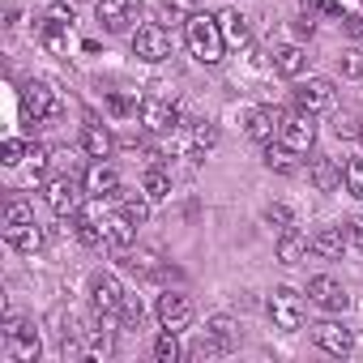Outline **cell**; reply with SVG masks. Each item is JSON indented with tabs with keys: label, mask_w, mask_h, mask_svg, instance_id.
I'll use <instances>...</instances> for the list:
<instances>
[{
	"label": "cell",
	"mask_w": 363,
	"mask_h": 363,
	"mask_svg": "<svg viewBox=\"0 0 363 363\" xmlns=\"http://www.w3.org/2000/svg\"><path fill=\"white\" fill-rule=\"evenodd\" d=\"M350 240H354V248L363 252V218H354V223H350Z\"/></svg>",
	"instance_id": "obj_47"
},
{
	"label": "cell",
	"mask_w": 363,
	"mask_h": 363,
	"mask_svg": "<svg viewBox=\"0 0 363 363\" xmlns=\"http://www.w3.org/2000/svg\"><path fill=\"white\" fill-rule=\"evenodd\" d=\"M73 235H77V240H82L86 248H99V244H107V235H103V227H99V223H94V218H90L86 210H82V214L73 218Z\"/></svg>",
	"instance_id": "obj_29"
},
{
	"label": "cell",
	"mask_w": 363,
	"mask_h": 363,
	"mask_svg": "<svg viewBox=\"0 0 363 363\" xmlns=\"http://www.w3.org/2000/svg\"><path fill=\"white\" fill-rule=\"evenodd\" d=\"M133 56L145 60V65L167 60V56H171V35H167V26H158V22L137 26V35H133Z\"/></svg>",
	"instance_id": "obj_6"
},
{
	"label": "cell",
	"mask_w": 363,
	"mask_h": 363,
	"mask_svg": "<svg viewBox=\"0 0 363 363\" xmlns=\"http://www.w3.org/2000/svg\"><path fill=\"white\" fill-rule=\"evenodd\" d=\"M179 354H184V350H179V333L175 329H162L154 337V359L158 363H179Z\"/></svg>",
	"instance_id": "obj_30"
},
{
	"label": "cell",
	"mask_w": 363,
	"mask_h": 363,
	"mask_svg": "<svg viewBox=\"0 0 363 363\" xmlns=\"http://www.w3.org/2000/svg\"><path fill=\"white\" fill-rule=\"evenodd\" d=\"M65 111V103H60V94L48 86V82H30L26 90H22V116L26 120H56Z\"/></svg>",
	"instance_id": "obj_5"
},
{
	"label": "cell",
	"mask_w": 363,
	"mask_h": 363,
	"mask_svg": "<svg viewBox=\"0 0 363 363\" xmlns=\"http://www.w3.org/2000/svg\"><path fill=\"white\" fill-rule=\"evenodd\" d=\"M26 154H30V145H26L22 137H9V141H5V150H0V162H5V167H18Z\"/></svg>",
	"instance_id": "obj_37"
},
{
	"label": "cell",
	"mask_w": 363,
	"mask_h": 363,
	"mask_svg": "<svg viewBox=\"0 0 363 363\" xmlns=\"http://www.w3.org/2000/svg\"><path fill=\"white\" fill-rule=\"evenodd\" d=\"M282 124V111L278 107H248L244 111V133L252 137V141H274V128Z\"/></svg>",
	"instance_id": "obj_15"
},
{
	"label": "cell",
	"mask_w": 363,
	"mask_h": 363,
	"mask_svg": "<svg viewBox=\"0 0 363 363\" xmlns=\"http://www.w3.org/2000/svg\"><path fill=\"white\" fill-rule=\"evenodd\" d=\"M82 184H86V197H94V201L116 197V193H120V171H116L107 158H94V162L86 167V175H82Z\"/></svg>",
	"instance_id": "obj_12"
},
{
	"label": "cell",
	"mask_w": 363,
	"mask_h": 363,
	"mask_svg": "<svg viewBox=\"0 0 363 363\" xmlns=\"http://www.w3.org/2000/svg\"><path fill=\"white\" fill-rule=\"evenodd\" d=\"M278 141H286L295 154H308L312 150V141H316V120H312V111H291V116H282V124H278Z\"/></svg>",
	"instance_id": "obj_8"
},
{
	"label": "cell",
	"mask_w": 363,
	"mask_h": 363,
	"mask_svg": "<svg viewBox=\"0 0 363 363\" xmlns=\"http://www.w3.org/2000/svg\"><path fill=\"white\" fill-rule=\"evenodd\" d=\"M342 184H346V193H350L354 201H363V158H350V162L342 167Z\"/></svg>",
	"instance_id": "obj_32"
},
{
	"label": "cell",
	"mask_w": 363,
	"mask_h": 363,
	"mask_svg": "<svg viewBox=\"0 0 363 363\" xmlns=\"http://www.w3.org/2000/svg\"><path fill=\"white\" fill-rule=\"evenodd\" d=\"M312 342H316L325 354H337V359H346V354L354 350V333H350L342 320H333V316H325V320L312 325Z\"/></svg>",
	"instance_id": "obj_10"
},
{
	"label": "cell",
	"mask_w": 363,
	"mask_h": 363,
	"mask_svg": "<svg viewBox=\"0 0 363 363\" xmlns=\"http://www.w3.org/2000/svg\"><path fill=\"white\" fill-rule=\"evenodd\" d=\"M82 150H86L90 158H111V150H116L111 128H107V124H99V120H90V124L82 128Z\"/></svg>",
	"instance_id": "obj_18"
},
{
	"label": "cell",
	"mask_w": 363,
	"mask_h": 363,
	"mask_svg": "<svg viewBox=\"0 0 363 363\" xmlns=\"http://www.w3.org/2000/svg\"><path fill=\"white\" fill-rule=\"evenodd\" d=\"M206 329H210V333H218V337H223V342H231V346H235V337H240V333H235L240 325H235L231 316H210V320H206Z\"/></svg>",
	"instance_id": "obj_39"
},
{
	"label": "cell",
	"mask_w": 363,
	"mask_h": 363,
	"mask_svg": "<svg viewBox=\"0 0 363 363\" xmlns=\"http://www.w3.org/2000/svg\"><path fill=\"white\" fill-rule=\"evenodd\" d=\"M48 18H52V22H60V26H73V5H56V0H52Z\"/></svg>",
	"instance_id": "obj_42"
},
{
	"label": "cell",
	"mask_w": 363,
	"mask_h": 363,
	"mask_svg": "<svg viewBox=\"0 0 363 363\" xmlns=\"http://www.w3.org/2000/svg\"><path fill=\"white\" fill-rule=\"evenodd\" d=\"M116 201H120V214L133 223V227H145V218H150V197L145 193H116Z\"/></svg>",
	"instance_id": "obj_23"
},
{
	"label": "cell",
	"mask_w": 363,
	"mask_h": 363,
	"mask_svg": "<svg viewBox=\"0 0 363 363\" xmlns=\"http://www.w3.org/2000/svg\"><path fill=\"white\" fill-rule=\"evenodd\" d=\"M342 73H346V77H359V73H363L359 52H342Z\"/></svg>",
	"instance_id": "obj_43"
},
{
	"label": "cell",
	"mask_w": 363,
	"mask_h": 363,
	"mask_svg": "<svg viewBox=\"0 0 363 363\" xmlns=\"http://www.w3.org/2000/svg\"><path fill=\"white\" fill-rule=\"evenodd\" d=\"M120 320H124V329H137V325H141V303H137V299H124Z\"/></svg>",
	"instance_id": "obj_41"
},
{
	"label": "cell",
	"mask_w": 363,
	"mask_h": 363,
	"mask_svg": "<svg viewBox=\"0 0 363 363\" xmlns=\"http://www.w3.org/2000/svg\"><path fill=\"white\" fill-rule=\"evenodd\" d=\"M308 252H312V248H308V240H303L295 227L282 231V240H278V261H282V265H299Z\"/></svg>",
	"instance_id": "obj_26"
},
{
	"label": "cell",
	"mask_w": 363,
	"mask_h": 363,
	"mask_svg": "<svg viewBox=\"0 0 363 363\" xmlns=\"http://www.w3.org/2000/svg\"><path fill=\"white\" fill-rule=\"evenodd\" d=\"M124 286L116 282V274H94L90 278V308L99 312V320H116L124 312Z\"/></svg>",
	"instance_id": "obj_4"
},
{
	"label": "cell",
	"mask_w": 363,
	"mask_h": 363,
	"mask_svg": "<svg viewBox=\"0 0 363 363\" xmlns=\"http://www.w3.org/2000/svg\"><path fill=\"white\" fill-rule=\"evenodd\" d=\"M103 235H107V248L128 252V248H133V240H137V227H133L124 214H116V218H107V223H103Z\"/></svg>",
	"instance_id": "obj_21"
},
{
	"label": "cell",
	"mask_w": 363,
	"mask_h": 363,
	"mask_svg": "<svg viewBox=\"0 0 363 363\" xmlns=\"http://www.w3.org/2000/svg\"><path fill=\"white\" fill-rule=\"evenodd\" d=\"M162 13H167L171 22H189L197 9H193V0H162Z\"/></svg>",
	"instance_id": "obj_40"
},
{
	"label": "cell",
	"mask_w": 363,
	"mask_h": 363,
	"mask_svg": "<svg viewBox=\"0 0 363 363\" xmlns=\"http://www.w3.org/2000/svg\"><path fill=\"white\" fill-rule=\"evenodd\" d=\"M342 30H346L350 39H363V18H359V13H346V18H342Z\"/></svg>",
	"instance_id": "obj_45"
},
{
	"label": "cell",
	"mask_w": 363,
	"mask_h": 363,
	"mask_svg": "<svg viewBox=\"0 0 363 363\" xmlns=\"http://www.w3.org/2000/svg\"><path fill=\"white\" fill-rule=\"evenodd\" d=\"M333 137H337V141H354V137H363V120H359L354 111H337V116H333Z\"/></svg>",
	"instance_id": "obj_31"
},
{
	"label": "cell",
	"mask_w": 363,
	"mask_h": 363,
	"mask_svg": "<svg viewBox=\"0 0 363 363\" xmlns=\"http://www.w3.org/2000/svg\"><path fill=\"white\" fill-rule=\"evenodd\" d=\"M193 145H197V150H210V145H218V128H214L210 120H197V124H193Z\"/></svg>",
	"instance_id": "obj_38"
},
{
	"label": "cell",
	"mask_w": 363,
	"mask_h": 363,
	"mask_svg": "<svg viewBox=\"0 0 363 363\" xmlns=\"http://www.w3.org/2000/svg\"><path fill=\"white\" fill-rule=\"evenodd\" d=\"M269 316H274V325H278L282 333L303 329V295L291 291V286H278V291L269 295Z\"/></svg>",
	"instance_id": "obj_7"
},
{
	"label": "cell",
	"mask_w": 363,
	"mask_h": 363,
	"mask_svg": "<svg viewBox=\"0 0 363 363\" xmlns=\"http://www.w3.org/2000/svg\"><path fill=\"white\" fill-rule=\"evenodd\" d=\"M94 13H99V22H103L107 35H124L141 18V0H99Z\"/></svg>",
	"instance_id": "obj_11"
},
{
	"label": "cell",
	"mask_w": 363,
	"mask_h": 363,
	"mask_svg": "<svg viewBox=\"0 0 363 363\" xmlns=\"http://www.w3.org/2000/svg\"><path fill=\"white\" fill-rule=\"evenodd\" d=\"M265 223H269V227H278V231H291V227H295V214H291V206L274 201V206L265 210Z\"/></svg>",
	"instance_id": "obj_36"
},
{
	"label": "cell",
	"mask_w": 363,
	"mask_h": 363,
	"mask_svg": "<svg viewBox=\"0 0 363 363\" xmlns=\"http://www.w3.org/2000/svg\"><path fill=\"white\" fill-rule=\"evenodd\" d=\"M39 43H43L48 52L65 56V52H69V26H60V22H52V18H43V26H39Z\"/></svg>",
	"instance_id": "obj_28"
},
{
	"label": "cell",
	"mask_w": 363,
	"mask_h": 363,
	"mask_svg": "<svg viewBox=\"0 0 363 363\" xmlns=\"http://www.w3.org/2000/svg\"><path fill=\"white\" fill-rule=\"evenodd\" d=\"M184 39H189V52H193L201 65H218L223 52H227L223 26H218V18H210V13H193V18L184 22Z\"/></svg>",
	"instance_id": "obj_1"
},
{
	"label": "cell",
	"mask_w": 363,
	"mask_h": 363,
	"mask_svg": "<svg viewBox=\"0 0 363 363\" xmlns=\"http://www.w3.org/2000/svg\"><path fill=\"white\" fill-rule=\"evenodd\" d=\"M308 248H312L316 257H325V261H337V257L346 252V231H342V227H320V231L308 240Z\"/></svg>",
	"instance_id": "obj_20"
},
{
	"label": "cell",
	"mask_w": 363,
	"mask_h": 363,
	"mask_svg": "<svg viewBox=\"0 0 363 363\" xmlns=\"http://www.w3.org/2000/svg\"><path fill=\"white\" fill-rule=\"evenodd\" d=\"M107 354H111V333L107 329H94L86 337V359H107Z\"/></svg>",
	"instance_id": "obj_33"
},
{
	"label": "cell",
	"mask_w": 363,
	"mask_h": 363,
	"mask_svg": "<svg viewBox=\"0 0 363 363\" xmlns=\"http://www.w3.org/2000/svg\"><path fill=\"white\" fill-rule=\"evenodd\" d=\"M308 179H312L316 193H333V189H342V167H337L333 158L316 154V158L308 162Z\"/></svg>",
	"instance_id": "obj_17"
},
{
	"label": "cell",
	"mask_w": 363,
	"mask_h": 363,
	"mask_svg": "<svg viewBox=\"0 0 363 363\" xmlns=\"http://www.w3.org/2000/svg\"><path fill=\"white\" fill-rule=\"evenodd\" d=\"M43 201L60 214V218H77L82 214V201H86V184L73 175H56L43 184Z\"/></svg>",
	"instance_id": "obj_2"
},
{
	"label": "cell",
	"mask_w": 363,
	"mask_h": 363,
	"mask_svg": "<svg viewBox=\"0 0 363 363\" xmlns=\"http://www.w3.org/2000/svg\"><path fill=\"white\" fill-rule=\"evenodd\" d=\"M5 240H9L18 252H39V248H43V227H39V223H26V227H5Z\"/></svg>",
	"instance_id": "obj_24"
},
{
	"label": "cell",
	"mask_w": 363,
	"mask_h": 363,
	"mask_svg": "<svg viewBox=\"0 0 363 363\" xmlns=\"http://www.w3.org/2000/svg\"><path fill=\"white\" fill-rule=\"evenodd\" d=\"M299 5H303V13H312V9H325V13H342V9L333 5V0H299Z\"/></svg>",
	"instance_id": "obj_46"
},
{
	"label": "cell",
	"mask_w": 363,
	"mask_h": 363,
	"mask_svg": "<svg viewBox=\"0 0 363 363\" xmlns=\"http://www.w3.org/2000/svg\"><path fill=\"white\" fill-rule=\"evenodd\" d=\"M274 69H278L282 77H299V73L308 69V52H303L299 43H286V48L274 52Z\"/></svg>",
	"instance_id": "obj_22"
},
{
	"label": "cell",
	"mask_w": 363,
	"mask_h": 363,
	"mask_svg": "<svg viewBox=\"0 0 363 363\" xmlns=\"http://www.w3.org/2000/svg\"><path fill=\"white\" fill-rule=\"evenodd\" d=\"M5 354L13 363H35L39 359V333L18 312H5Z\"/></svg>",
	"instance_id": "obj_3"
},
{
	"label": "cell",
	"mask_w": 363,
	"mask_h": 363,
	"mask_svg": "<svg viewBox=\"0 0 363 363\" xmlns=\"http://www.w3.org/2000/svg\"><path fill=\"white\" fill-rule=\"evenodd\" d=\"M26 223H35V210L26 201H9L5 206V227H26Z\"/></svg>",
	"instance_id": "obj_35"
},
{
	"label": "cell",
	"mask_w": 363,
	"mask_h": 363,
	"mask_svg": "<svg viewBox=\"0 0 363 363\" xmlns=\"http://www.w3.org/2000/svg\"><path fill=\"white\" fill-rule=\"evenodd\" d=\"M218 26H223V39H227V48H248V43H252L248 18H244L240 9H223V13H218Z\"/></svg>",
	"instance_id": "obj_19"
},
{
	"label": "cell",
	"mask_w": 363,
	"mask_h": 363,
	"mask_svg": "<svg viewBox=\"0 0 363 363\" xmlns=\"http://www.w3.org/2000/svg\"><path fill=\"white\" fill-rule=\"evenodd\" d=\"M158 325L162 329H189L193 325V316H197V308H193V299L184 295V291H167V295H158Z\"/></svg>",
	"instance_id": "obj_9"
},
{
	"label": "cell",
	"mask_w": 363,
	"mask_h": 363,
	"mask_svg": "<svg viewBox=\"0 0 363 363\" xmlns=\"http://www.w3.org/2000/svg\"><path fill=\"white\" fill-rule=\"evenodd\" d=\"M265 167L269 171H278V175H291L295 171V150L286 145V141H265Z\"/></svg>",
	"instance_id": "obj_25"
},
{
	"label": "cell",
	"mask_w": 363,
	"mask_h": 363,
	"mask_svg": "<svg viewBox=\"0 0 363 363\" xmlns=\"http://www.w3.org/2000/svg\"><path fill=\"white\" fill-rule=\"evenodd\" d=\"M26 158H30V167H35V175H43V167H48V150H43L39 141L30 145V154H26Z\"/></svg>",
	"instance_id": "obj_44"
},
{
	"label": "cell",
	"mask_w": 363,
	"mask_h": 363,
	"mask_svg": "<svg viewBox=\"0 0 363 363\" xmlns=\"http://www.w3.org/2000/svg\"><path fill=\"white\" fill-rule=\"evenodd\" d=\"M137 107H141L137 94H107V111L111 116H137Z\"/></svg>",
	"instance_id": "obj_34"
},
{
	"label": "cell",
	"mask_w": 363,
	"mask_h": 363,
	"mask_svg": "<svg viewBox=\"0 0 363 363\" xmlns=\"http://www.w3.org/2000/svg\"><path fill=\"white\" fill-rule=\"evenodd\" d=\"M141 124H145L150 133H171V128L179 124V111H175L167 99H145V103H141Z\"/></svg>",
	"instance_id": "obj_16"
},
{
	"label": "cell",
	"mask_w": 363,
	"mask_h": 363,
	"mask_svg": "<svg viewBox=\"0 0 363 363\" xmlns=\"http://www.w3.org/2000/svg\"><path fill=\"white\" fill-rule=\"evenodd\" d=\"M295 107H303V111H329L333 107V82L329 77H308V82H299L295 86Z\"/></svg>",
	"instance_id": "obj_14"
},
{
	"label": "cell",
	"mask_w": 363,
	"mask_h": 363,
	"mask_svg": "<svg viewBox=\"0 0 363 363\" xmlns=\"http://www.w3.org/2000/svg\"><path fill=\"white\" fill-rule=\"evenodd\" d=\"M141 193H145L154 206H158V201H167V197H171V175H167L162 167H150V171L141 175Z\"/></svg>",
	"instance_id": "obj_27"
},
{
	"label": "cell",
	"mask_w": 363,
	"mask_h": 363,
	"mask_svg": "<svg viewBox=\"0 0 363 363\" xmlns=\"http://www.w3.org/2000/svg\"><path fill=\"white\" fill-rule=\"evenodd\" d=\"M308 299H312L316 308H325V312H346V303H350L346 286H342L337 278H329V274H316V278L308 282Z\"/></svg>",
	"instance_id": "obj_13"
}]
</instances>
